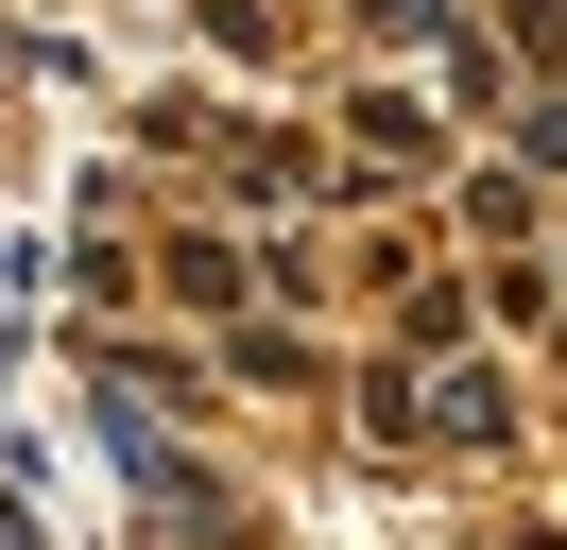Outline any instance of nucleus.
<instances>
[{
  "label": "nucleus",
  "mask_w": 567,
  "mask_h": 550,
  "mask_svg": "<svg viewBox=\"0 0 567 550\" xmlns=\"http://www.w3.org/2000/svg\"><path fill=\"white\" fill-rule=\"evenodd\" d=\"M516 34H533V52H567V0H516Z\"/></svg>",
  "instance_id": "nucleus-1"
}]
</instances>
